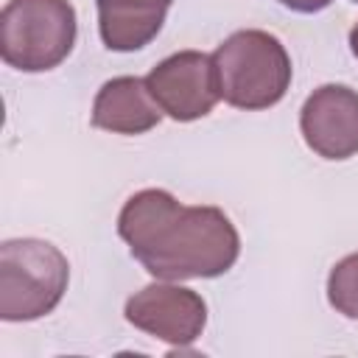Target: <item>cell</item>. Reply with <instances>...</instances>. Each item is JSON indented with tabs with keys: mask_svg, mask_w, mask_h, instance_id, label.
Listing matches in <instances>:
<instances>
[{
	"mask_svg": "<svg viewBox=\"0 0 358 358\" xmlns=\"http://www.w3.org/2000/svg\"><path fill=\"white\" fill-rule=\"evenodd\" d=\"M117 235L151 277L171 282L221 277L241 255L238 229L224 210L187 207L159 187H145L123 204Z\"/></svg>",
	"mask_w": 358,
	"mask_h": 358,
	"instance_id": "6da1fadb",
	"label": "cell"
},
{
	"mask_svg": "<svg viewBox=\"0 0 358 358\" xmlns=\"http://www.w3.org/2000/svg\"><path fill=\"white\" fill-rule=\"evenodd\" d=\"M213 64L221 98L235 109H268L282 101L291 84L288 50L268 31H235L215 48Z\"/></svg>",
	"mask_w": 358,
	"mask_h": 358,
	"instance_id": "7a4b0ae2",
	"label": "cell"
},
{
	"mask_svg": "<svg viewBox=\"0 0 358 358\" xmlns=\"http://www.w3.org/2000/svg\"><path fill=\"white\" fill-rule=\"evenodd\" d=\"M70 280L67 257L48 241L11 238L0 243V319L34 322L50 313Z\"/></svg>",
	"mask_w": 358,
	"mask_h": 358,
	"instance_id": "3957f363",
	"label": "cell"
},
{
	"mask_svg": "<svg viewBox=\"0 0 358 358\" xmlns=\"http://www.w3.org/2000/svg\"><path fill=\"white\" fill-rule=\"evenodd\" d=\"M76 45L70 0H8L0 11V56L22 73L59 67Z\"/></svg>",
	"mask_w": 358,
	"mask_h": 358,
	"instance_id": "277c9868",
	"label": "cell"
},
{
	"mask_svg": "<svg viewBox=\"0 0 358 358\" xmlns=\"http://www.w3.org/2000/svg\"><path fill=\"white\" fill-rule=\"evenodd\" d=\"M145 87L162 115L179 123L210 115L221 98L213 56L201 50H179L162 59L145 76Z\"/></svg>",
	"mask_w": 358,
	"mask_h": 358,
	"instance_id": "5b68a950",
	"label": "cell"
},
{
	"mask_svg": "<svg viewBox=\"0 0 358 358\" xmlns=\"http://www.w3.org/2000/svg\"><path fill=\"white\" fill-rule=\"evenodd\" d=\"M123 313L129 324L171 347L193 344L207 324L204 299L193 288L176 285L171 280L151 282L134 296H129Z\"/></svg>",
	"mask_w": 358,
	"mask_h": 358,
	"instance_id": "8992f818",
	"label": "cell"
},
{
	"mask_svg": "<svg viewBox=\"0 0 358 358\" xmlns=\"http://www.w3.org/2000/svg\"><path fill=\"white\" fill-rule=\"evenodd\" d=\"M299 129L308 148L324 159L358 154V92L347 84L313 90L302 103Z\"/></svg>",
	"mask_w": 358,
	"mask_h": 358,
	"instance_id": "52a82bcc",
	"label": "cell"
},
{
	"mask_svg": "<svg viewBox=\"0 0 358 358\" xmlns=\"http://www.w3.org/2000/svg\"><path fill=\"white\" fill-rule=\"evenodd\" d=\"M162 117V109L151 98L145 78L117 76L106 81L92 101V126L112 134H143L154 129Z\"/></svg>",
	"mask_w": 358,
	"mask_h": 358,
	"instance_id": "ba28073f",
	"label": "cell"
},
{
	"mask_svg": "<svg viewBox=\"0 0 358 358\" xmlns=\"http://www.w3.org/2000/svg\"><path fill=\"white\" fill-rule=\"evenodd\" d=\"M98 31L109 50H140L162 28L171 0H95Z\"/></svg>",
	"mask_w": 358,
	"mask_h": 358,
	"instance_id": "9c48e42d",
	"label": "cell"
},
{
	"mask_svg": "<svg viewBox=\"0 0 358 358\" xmlns=\"http://www.w3.org/2000/svg\"><path fill=\"white\" fill-rule=\"evenodd\" d=\"M327 302L347 319H358V252L341 257L327 277Z\"/></svg>",
	"mask_w": 358,
	"mask_h": 358,
	"instance_id": "30bf717a",
	"label": "cell"
},
{
	"mask_svg": "<svg viewBox=\"0 0 358 358\" xmlns=\"http://www.w3.org/2000/svg\"><path fill=\"white\" fill-rule=\"evenodd\" d=\"M277 3H282L285 8L299 11V14H316V11L327 8L333 0H277Z\"/></svg>",
	"mask_w": 358,
	"mask_h": 358,
	"instance_id": "8fae6325",
	"label": "cell"
},
{
	"mask_svg": "<svg viewBox=\"0 0 358 358\" xmlns=\"http://www.w3.org/2000/svg\"><path fill=\"white\" fill-rule=\"evenodd\" d=\"M350 50H352V56L358 59V22H355L352 31H350Z\"/></svg>",
	"mask_w": 358,
	"mask_h": 358,
	"instance_id": "7c38bea8",
	"label": "cell"
},
{
	"mask_svg": "<svg viewBox=\"0 0 358 358\" xmlns=\"http://www.w3.org/2000/svg\"><path fill=\"white\" fill-rule=\"evenodd\" d=\"M352 3H358V0H352Z\"/></svg>",
	"mask_w": 358,
	"mask_h": 358,
	"instance_id": "4fadbf2b",
	"label": "cell"
}]
</instances>
